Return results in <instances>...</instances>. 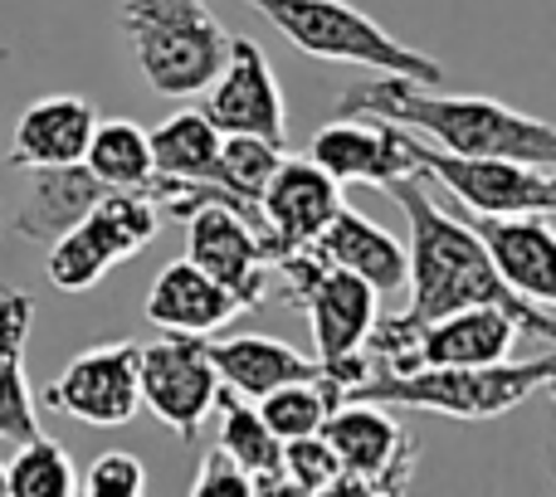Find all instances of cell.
Segmentation results:
<instances>
[{"label":"cell","instance_id":"15","mask_svg":"<svg viewBox=\"0 0 556 497\" xmlns=\"http://www.w3.org/2000/svg\"><path fill=\"white\" fill-rule=\"evenodd\" d=\"M410 137H415L410 127L391 123V117L337 113V123H327L313 137L307 156L342 186H386L395 176L420 171L410 152Z\"/></svg>","mask_w":556,"mask_h":497},{"label":"cell","instance_id":"14","mask_svg":"<svg viewBox=\"0 0 556 497\" xmlns=\"http://www.w3.org/2000/svg\"><path fill=\"white\" fill-rule=\"evenodd\" d=\"M337 211H342V181L327 176L313 156H283L260 195V234L269 244V258L278 264L307 248L332 225Z\"/></svg>","mask_w":556,"mask_h":497},{"label":"cell","instance_id":"19","mask_svg":"<svg viewBox=\"0 0 556 497\" xmlns=\"http://www.w3.org/2000/svg\"><path fill=\"white\" fill-rule=\"evenodd\" d=\"M93 127H98V113H93L88 98H74V93L39 98V103H29L15 123V137H10V166H20V171H39V166L84 162Z\"/></svg>","mask_w":556,"mask_h":497},{"label":"cell","instance_id":"24","mask_svg":"<svg viewBox=\"0 0 556 497\" xmlns=\"http://www.w3.org/2000/svg\"><path fill=\"white\" fill-rule=\"evenodd\" d=\"M220 410H225L220 415V449L250 473L254 493H288L283 439L269 430L260 405H250L235 391H220Z\"/></svg>","mask_w":556,"mask_h":497},{"label":"cell","instance_id":"16","mask_svg":"<svg viewBox=\"0 0 556 497\" xmlns=\"http://www.w3.org/2000/svg\"><path fill=\"white\" fill-rule=\"evenodd\" d=\"M518 336H522V327L508 307L473 303V307H459V313H444L434 322L415 327L405 336L395 366H386V371H415V366H493V361H508Z\"/></svg>","mask_w":556,"mask_h":497},{"label":"cell","instance_id":"13","mask_svg":"<svg viewBox=\"0 0 556 497\" xmlns=\"http://www.w3.org/2000/svg\"><path fill=\"white\" fill-rule=\"evenodd\" d=\"M201 113L220 127L225 137L244 132V137H264V142L283 146L288 142V107H283V88H278L269 54L254 39H230L225 68L215 74V84L205 88Z\"/></svg>","mask_w":556,"mask_h":497},{"label":"cell","instance_id":"11","mask_svg":"<svg viewBox=\"0 0 556 497\" xmlns=\"http://www.w3.org/2000/svg\"><path fill=\"white\" fill-rule=\"evenodd\" d=\"M186 258L201 264L215 283L230 288L240 307H260L269 297V244L240 205L211 201L186 215Z\"/></svg>","mask_w":556,"mask_h":497},{"label":"cell","instance_id":"26","mask_svg":"<svg viewBox=\"0 0 556 497\" xmlns=\"http://www.w3.org/2000/svg\"><path fill=\"white\" fill-rule=\"evenodd\" d=\"M84 166L103 186H113V191H147L156 176L152 137L137 123H127V117H108V123H98L93 137H88Z\"/></svg>","mask_w":556,"mask_h":497},{"label":"cell","instance_id":"9","mask_svg":"<svg viewBox=\"0 0 556 497\" xmlns=\"http://www.w3.org/2000/svg\"><path fill=\"white\" fill-rule=\"evenodd\" d=\"M220 391L225 381L205 336L166 332L162 342L142 346V405L186 444L201 439L211 410L220 405Z\"/></svg>","mask_w":556,"mask_h":497},{"label":"cell","instance_id":"31","mask_svg":"<svg viewBox=\"0 0 556 497\" xmlns=\"http://www.w3.org/2000/svg\"><path fill=\"white\" fill-rule=\"evenodd\" d=\"M88 497H142L147 493V469L127 449H108L93 459V469L78 479Z\"/></svg>","mask_w":556,"mask_h":497},{"label":"cell","instance_id":"32","mask_svg":"<svg viewBox=\"0 0 556 497\" xmlns=\"http://www.w3.org/2000/svg\"><path fill=\"white\" fill-rule=\"evenodd\" d=\"M191 493L195 497H250L254 483H250V473H244L225 449H211L201 459V473H195Z\"/></svg>","mask_w":556,"mask_h":497},{"label":"cell","instance_id":"33","mask_svg":"<svg viewBox=\"0 0 556 497\" xmlns=\"http://www.w3.org/2000/svg\"><path fill=\"white\" fill-rule=\"evenodd\" d=\"M0 493H5V469H0Z\"/></svg>","mask_w":556,"mask_h":497},{"label":"cell","instance_id":"30","mask_svg":"<svg viewBox=\"0 0 556 497\" xmlns=\"http://www.w3.org/2000/svg\"><path fill=\"white\" fill-rule=\"evenodd\" d=\"M283 473H288V493H337L342 488V459L337 449L317 434L283 444Z\"/></svg>","mask_w":556,"mask_h":497},{"label":"cell","instance_id":"21","mask_svg":"<svg viewBox=\"0 0 556 497\" xmlns=\"http://www.w3.org/2000/svg\"><path fill=\"white\" fill-rule=\"evenodd\" d=\"M307 248L323 254L327 264H342V268H352V273H362L381 297L405 293V273H410L405 244L395 240V234H386L381 225H371L366 215L346 211V205L332 215V225Z\"/></svg>","mask_w":556,"mask_h":497},{"label":"cell","instance_id":"20","mask_svg":"<svg viewBox=\"0 0 556 497\" xmlns=\"http://www.w3.org/2000/svg\"><path fill=\"white\" fill-rule=\"evenodd\" d=\"M113 186H103L84 162L74 166H39L29 171V191L20 201L15 215V234L25 244H54L68 225H78L88 211H93Z\"/></svg>","mask_w":556,"mask_h":497},{"label":"cell","instance_id":"29","mask_svg":"<svg viewBox=\"0 0 556 497\" xmlns=\"http://www.w3.org/2000/svg\"><path fill=\"white\" fill-rule=\"evenodd\" d=\"M278 162H283V146L264 142V137L230 132L220 142V186L240 205H250V211L260 215V195H264V186H269V176L278 171Z\"/></svg>","mask_w":556,"mask_h":497},{"label":"cell","instance_id":"34","mask_svg":"<svg viewBox=\"0 0 556 497\" xmlns=\"http://www.w3.org/2000/svg\"><path fill=\"white\" fill-rule=\"evenodd\" d=\"M547 391H552V400H556V381H552V385H547Z\"/></svg>","mask_w":556,"mask_h":497},{"label":"cell","instance_id":"5","mask_svg":"<svg viewBox=\"0 0 556 497\" xmlns=\"http://www.w3.org/2000/svg\"><path fill=\"white\" fill-rule=\"evenodd\" d=\"M123 29L142 78L162 98L205 93L230 54V35L205 0H123Z\"/></svg>","mask_w":556,"mask_h":497},{"label":"cell","instance_id":"2","mask_svg":"<svg viewBox=\"0 0 556 497\" xmlns=\"http://www.w3.org/2000/svg\"><path fill=\"white\" fill-rule=\"evenodd\" d=\"M337 113H371L420 132L425 142L444 146L454 156H513V162L556 166V127L532 113L498 103V98L469 93H434L430 84H415L405 74H381L352 84L337 103Z\"/></svg>","mask_w":556,"mask_h":497},{"label":"cell","instance_id":"10","mask_svg":"<svg viewBox=\"0 0 556 497\" xmlns=\"http://www.w3.org/2000/svg\"><path fill=\"white\" fill-rule=\"evenodd\" d=\"M323 439L342 459L337 493H401L415 473V434L391 420V405L342 400L323 424Z\"/></svg>","mask_w":556,"mask_h":497},{"label":"cell","instance_id":"22","mask_svg":"<svg viewBox=\"0 0 556 497\" xmlns=\"http://www.w3.org/2000/svg\"><path fill=\"white\" fill-rule=\"evenodd\" d=\"M35 327V297L25 288H0V439L25 444L39 434V415L25 381V346Z\"/></svg>","mask_w":556,"mask_h":497},{"label":"cell","instance_id":"18","mask_svg":"<svg viewBox=\"0 0 556 497\" xmlns=\"http://www.w3.org/2000/svg\"><path fill=\"white\" fill-rule=\"evenodd\" d=\"M240 297L225 283H215L201 264L176 258L156 273L152 293H147V322L162 332H191V336H211L220 327H230L240 317Z\"/></svg>","mask_w":556,"mask_h":497},{"label":"cell","instance_id":"7","mask_svg":"<svg viewBox=\"0 0 556 497\" xmlns=\"http://www.w3.org/2000/svg\"><path fill=\"white\" fill-rule=\"evenodd\" d=\"M162 205L147 191H108L78 225L49 244V283L59 293H88L108 268L142 254L162 230Z\"/></svg>","mask_w":556,"mask_h":497},{"label":"cell","instance_id":"1","mask_svg":"<svg viewBox=\"0 0 556 497\" xmlns=\"http://www.w3.org/2000/svg\"><path fill=\"white\" fill-rule=\"evenodd\" d=\"M381 191L401 205L405 225H410V248H405V258H410V273H405L410 303H405V313L386 317V322L376 317L371 336H366V361H371V371L395 366V356H401L405 336H410L415 327L434 322V317H444V313H459V307H473V303L508 307V313L518 317L522 336H542V342L556 346V317L542 303L522 297L518 288H508V278L493 264L489 244L464 220L459 205H444L430 195V176L425 171L395 176Z\"/></svg>","mask_w":556,"mask_h":497},{"label":"cell","instance_id":"12","mask_svg":"<svg viewBox=\"0 0 556 497\" xmlns=\"http://www.w3.org/2000/svg\"><path fill=\"white\" fill-rule=\"evenodd\" d=\"M45 400L49 410L98 424V430L127 424L137 415V405H142V346L108 342L74 356L64 366V375L45 391Z\"/></svg>","mask_w":556,"mask_h":497},{"label":"cell","instance_id":"27","mask_svg":"<svg viewBox=\"0 0 556 497\" xmlns=\"http://www.w3.org/2000/svg\"><path fill=\"white\" fill-rule=\"evenodd\" d=\"M337 405H342V391H337L327 375H313V381H288V385H278V391L260 395V415L269 420V430L283 444L303 439V434H317Z\"/></svg>","mask_w":556,"mask_h":497},{"label":"cell","instance_id":"25","mask_svg":"<svg viewBox=\"0 0 556 497\" xmlns=\"http://www.w3.org/2000/svg\"><path fill=\"white\" fill-rule=\"evenodd\" d=\"M147 137H152L156 176L220 186V142H225V132L201 113V107H195V113H172L162 127H156V132H147ZM220 191H225V186H220Z\"/></svg>","mask_w":556,"mask_h":497},{"label":"cell","instance_id":"17","mask_svg":"<svg viewBox=\"0 0 556 497\" xmlns=\"http://www.w3.org/2000/svg\"><path fill=\"white\" fill-rule=\"evenodd\" d=\"M464 220L489 244L508 288L542 307H556V225L552 215H469Z\"/></svg>","mask_w":556,"mask_h":497},{"label":"cell","instance_id":"8","mask_svg":"<svg viewBox=\"0 0 556 497\" xmlns=\"http://www.w3.org/2000/svg\"><path fill=\"white\" fill-rule=\"evenodd\" d=\"M415 166L469 215H556V166L513 162V156H454L410 137Z\"/></svg>","mask_w":556,"mask_h":497},{"label":"cell","instance_id":"4","mask_svg":"<svg viewBox=\"0 0 556 497\" xmlns=\"http://www.w3.org/2000/svg\"><path fill=\"white\" fill-rule=\"evenodd\" d=\"M278 278H283V293L298 313L307 317V332H313L317 361L323 375L342 391H352L356 381H366L371 361H366V336L376 327V288L362 273L342 264H327L313 248H298V254L278 258Z\"/></svg>","mask_w":556,"mask_h":497},{"label":"cell","instance_id":"23","mask_svg":"<svg viewBox=\"0 0 556 497\" xmlns=\"http://www.w3.org/2000/svg\"><path fill=\"white\" fill-rule=\"evenodd\" d=\"M211 356L225 391L244 395V400H260V395H269L288 381L323 375L317 356L293 352L288 342H274V336H225V342H211Z\"/></svg>","mask_w":556,"mask_h":497},{"label":"cell","instance_id":"28","mask_svg":"<svg viewBox=\"0 0 556 497\" xmlns=\"http://www.w3.org/2000/svg\"><path fill=\"white\" fill-rule=\"evenodd\" d=\"M74 493H78V473L68 463L64 444L45 439V434L20 444V454L5 469V497H74Z\"/></svg>","mask_w":556,"mask_h":497},{"label":"cell","instance_id":"3","mask_svg":"<svg viewBox=\"0 0 556 497\" xmlns=\"http://www.w3.org/2000/svg\"><path fill=\"white\" fill-rule=\"evenodd\" d=\"M556 381V352L538 361L493 366H415V371H376L346 391V400H371L391 410H430L450 420H498Z\"/></svg>","mask_w":556,"mask_h":497},{"label":"cell","instance_id":"6","mask_svg":"<svg viewBox=\"0 0 556 497\" xmlns=\"http://www.w3.org/2000/svg\"><path fill=\"white\" fill-rule=\"evenodd\" d=\"M244 5H254L288 44H298L313 59L366 64V68H381V74H405V78L430 84V88L444 84L440 59L401 44V39L386 35L371 15L352 10L346 0H244Z\"/></svg>","mask_w":556,"mask_h":497}]
</instances>
